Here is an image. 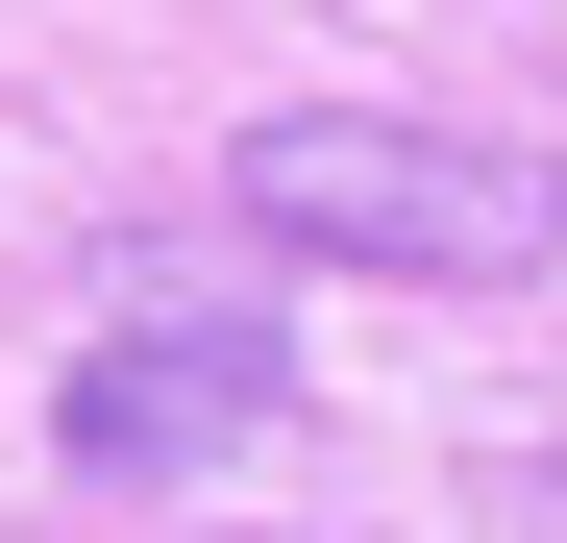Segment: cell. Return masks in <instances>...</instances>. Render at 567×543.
Here are the masks:
<instances>
[{
    "label": "cell",
    "mask_w": 567,
    "mask_h": 543,
    "mask_svg": "<svg viewBox=\"0 0 567 543\" xmlns=\"http://www.w3.org/2000/svg\"><path fill=\"white\" fill-rule=\"evenodd\" d=\"M223 198L321 272H420V297H494V272H567V148L420 124V100H271L223 148Z\"/></svg>",
    "instance_id": "cell-1"
},
{
    "label": "cell",
    "mask_w": 567,
    "mask_h": 543,
    "mask_svg": "<svg viewBox=\"0 0 567 543\" xmlns=\"http://www.w3.org/2000/svg\"><path fill=\"white\" fill-rule=\"evenodd\" d=\"M74 470H198V444H247V420H297V346L271 321H124V346H74Z\"/></svg>",
    "instance_id": "cell-2"
}]
</instances>
